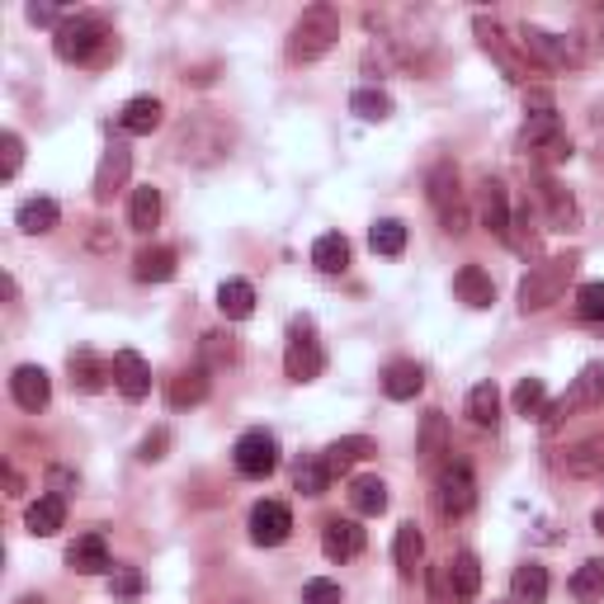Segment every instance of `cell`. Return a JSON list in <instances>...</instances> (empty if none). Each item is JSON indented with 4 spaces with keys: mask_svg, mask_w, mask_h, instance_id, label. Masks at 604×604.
<instances>
[{
    "mask_svg": "<svg viewBox=\"0 0 604 604\" xmlns=\"http://www.w3.org/2000/svg\"><path fill=\"white\" fill-rule=\"evenodd\" d=\"M529 105H534V113H529L524 128H520V147H524V156H534V161H543V166L567 161V156H571V137H567L563 119H557L553 99L543 95V90H534V95H529Z\"/></svg>",
    "mask_w": 604,
    "mask_h": 604,
    "instance_id": "obj_1",
    "label": "cell"
},
{
    "mask_svg": "<svg viewBox=\"0 0 604 604\" xmlns=\"http://www.w3.org/2000/svg\"><path fill=\"white\" fill-rule=\"evenodd\" d=\"M232 156V128L213 113H194L176 133V161L180 166H218Z\"/></svg>",
    "mask_w": 604,
    "mask_h": 604,
    "instance_id": "obj_2",
    "label": "cell"
},
{
    "mask_svg": "<svg viewBox=\"0 0 604 604\" xmlns=\"http://www.w3.org/2000/svg\"><path fill=\"white\" fill-rule=\"evenodd\" d=\"M336 38H340V10L336 5H307L289 28V62L293 67L322 62V57L336 48Z\"/></svg>",
    "mask_w": 604,
    "mask_h": 604,
    "instance_id": "obj_3",
    "label": "cell"
},
{
    "mask_svg": "<svg viewBox=\"0 0 604 604\" xmlns=\"http://www.w3.org/2000/svg\"><path fill=\"white\" fill-rule=\"evenodd\" d=\"M577 265H581V255H548V261H539L520 279V312L529 316V312L553 307V302L567 293V283H571V275H577Z\"/></svg>",
    "mask_w": 604,
    "mask_h": 604,
    "instance_id": "obj_4",
    "label": "cell"
},
{
    "mask_svg": "<svg viewBox=\"0 0 604 604\" xmlns=\"http://www.w3.org/2000/svg\"><path fill=\"white\" fill-rule=\"evenodd\" d=\"M425 198H430V208L439 213V227L449 237H463L472 218H468V194H463V180H458V170L449 161H439L435 170H430V180H425Z\"/></svg>",
    "mask_w": 604,
    "mask_h": 604,
    "instance_id": "obj_5",
    "label": "cell"
},
{
    "mask_svg": "<svg viewBox=\"0 0 604 604\" xmlns=\"http://www.w3.org/2000/svg\"><path fill=\"white\" fill-rule=\"evenodd\" d=\"M604 401V369L600 364H585L577 378H571V387L557 401H548V411H543V430H563L571 415H581V411H595Z\"/></svg>",
    "mask_w": 604,
    "mask_h": 604,
    "instance_id": "obj_6",
    "label": "cell"
},
{
    "mask_svg": "<svg viewBox=\"0 0 604 604\" xmlns=\"http://www.w3.org/2000/svg\"><path fill=\"white\" fill-rule=\"evenodd\" d=\"M109 48V28L95 14H67V24L52 34V52L62 62H95Z\"/></svg>",
    "mask_w": 604,
    "mask_h": 604,
    "instance_id": "obj_7",
    "label": "cell"
},
{
    "mask_svg": "<svg viewBox=\"0 0 604 604\" xmlns=\"http://www.w3.org/2000/svg\"><path fill=\"white\" fill-rule=\"evenodd\" d=\"M520 48L539 67H585V57H591L577 34H553L543 24H520Z\"/></svg>",
    "mask_w": 604,
    "mask_h": 604,
    "instance_id": "obj_8",
    "label": "cell"
},
{
    "mask_svg": "<svg viewBox=\"0 0 604 604\" xmlns=\"http://www.w3.org/2000/svg\"><path fill=\"white\" fill-rule=\"evenodd\" d=\"M435 506L444 520H463V515L478 506V478H472V468L468 463H444L435 472Z\"/></svg>",
    "mask_w": 604,
    "mask_h": 604,
    "instance_id": "obj_9",
    "label": "cell"
},
{
    "mask_svg": "<svg viewBox=\"0 0 604 604\" xmlns=\"http://www.w3.org/2000/svg\"><path fill=\"white\" fill-rule=\"evenodd\" d=\"M326 369V350L322 340H316V326L302 316V322H293L289 330V350H283V373H289L293 383H316Z\"/></svg>",
    "mask_w": 604,
    "mask_h": 604,
    "instance_id": "obj_10",
    "label": "cell"
},
{
    "mask_svg": "<svg viewBox=\"0 0 604 604\" xmlns=\"http://www.w3.org/2000/svg\"><path fill=\"white\" fill-rule=\"evenodd\" d=\"M472 34H478L482 52H492V57H496V67L506 71V76H510L515 85H529L534 67H529L524 57L510 48V38H506V28H500V20H492V14H478V20H472Z\"/></svg>",
    "mask_w": 604,
    "mask_h": 604,
    "instance_id": "obj_11",
    "label": "cell"
},
{
    "mask_svg": "<svg viewBox=\"0 0 604 604\" xmlns=\"http://www.w3.org/2000/svg\"><path fill=\"white\" fill-rule=\"evenodd\" d=\"M232 463L241 478H255V482L269 478V472L279 468V439L269 435V430H246L232 449Z\"/></svg>",
    "mask_w": 604,
    "mask_h": 604,
    "instance_id": "obj_12",
    "label": "cell"
},
{
    "mask_svg": "<svg viewBox=\"0 0 604 604\" xmlns=\"http://www.w3.org/2000/svg\"><path fill=\"white\" fill-rule=\"evenodd\" d=\"M289 534H293V510L283 506V500H261V506L251 510V543L279 548Z\"/></svg>",
    "mask_w": 604,
    "mask_h": 604,
    "instance_id": "obj_13",
    "label": "cell"
},
{
    "mask_svg": "<svg viewBox=\"0 0 604 604\" xmlns=\"http://www.w3.org/2000/svg\"><path fill=\"white\" fill-rule=\"evenodd\" d=\"M128 170H133V152H128L123 142L105 147V156H99V170H95V204H109V198L123 190Z\"/></svg>",
    "mask_w": 604,
    "mask_h": 604,
    "instance_id": "obj_14",
    "label": "cell"
},
{
    "mask_svg": "<svg viewBox=\"0 0 604 604\" xmlns=\"http://www.w3.org/2000/svg\"><path fill=\"white\" fill-rule=\"evenodd\" d=\"M10 397L20 401L24 411H43L52 401V378H48V369H38V364H20L10 373Z\"/></svg>",
    "mask_w": 604,
    "mask_h": 604,
    "instance_id": "obj_15",
    "label": "cell"
},
{
    "mask_svg": "<svg viewBox=\"0 0 604 604\" xmlns=\"http://www.w3.org/2000/svg\"><path fill=\"white\" fill-rule=\"evenodd\" d=\"M415 458H421V468H444V458H449V421H444V411H425L421 415V435H415Z\"/></svg>",
    "mask_w": 604,
    "mask_h": 604,
    "instance_id": "obj_16",
    "label": "cell"
},
{
    "mask_svg": "<svg viewBox=\"0 0 604 604\" xmlns=\"http://www.w3.org/2000/svg\"><path fill=\"white\" fill-rule=\"evenodd\" d=\"M539 198H543V213H548L553 232H577V227H581V208H577V198H571L567 184L543 180L539 184Z\"/></svg>",
    "mask_w": 604,
    "mask_h": 604,
    "instance_id": "obj_17",
    "label": "cell"
},
{
    "mask_svg": "<svg viewBox=\"0 0 604 604\" xmlns=\"http://www.w3.org/2000/svg\"><path fill=\"white\" fill-rule=\"evenodd\" d=\"M161 119H166V105L156 95H133L119 109V128L128 137H152L156 128H161Z\"/></svg>",
    "mask_w": 604,
    "mask_h": 604,
    "instance_id": "obj_18",
    "label": "cell"
},
{
    "mask_svg": "<svg viewBox=\"0 0 604 604\" xmlns=\"http://www.w3.org/2000/svg\"><path fill=\"white\" fill-rule=\"evenodd\" d=\"M113 383H119V392L128 401H142L152 392V369H147V359H142L137 350H119L113 354Z\"/></svg>",
    "mask_w": 604,
    "mask_h": 604,
    "instance_id": "obj_19",
    "label": "cell"
},
{
    "mask_svg": "<svg viewBox=\"0 0 604 604\" xmlns=\"http://www.w3.org/2000/svg\"><path fill=\"white\" fill-rule=\"evenodd\" d=\"M563 472L577 482H595L604 478V435H591L581 444H571V449L563 454Z\"/></svg>",
    "mask_w": 604,
    "mask_h": 604,
    "instance_id": "obj_20",
    "label": "cell"
},
{
    "mask_svg": "<svg viewBox=\"0 0 604 604\" xmlns=\"http://www.w3.org/2000/svg\"><path fill=\"white\" fill-rule=\"evenodd\" d=\"M478 213H482V227L492 237H500V241L510 237V218H515V213H510V194H506V184H500V180H486L482 184Z\"/></svg>",
    "mask_w": 604,
    "mask_h": 604,
    "instance_id": "obj_21",
    "label": "cell"
},
{
    "mask_svg": "<svg viewBox=\"0 0 604 604\" xmlns=\"http://www.w3.org/2000/svg\"><path fill=\"white\" fill-rule=\"evenodd\" d=\"M67 567L81 571V577H105V571L113 567V563H109V543H105V534H81V539L67 548Z\"/></svg>",
    "mask_w": 604,
    "mask_h": 604,
    "instance_id": "obj_22",
    "label": "cell"
},
{
    "mask_svg": "<svg viewBox=\"0 0 604 604\" xmlns=\"http://www.w3.org/2000/svg\"><path fill=\"white\" fill-rule=\"evenodd\" d=\"M322 553L330 557V563H350V557L364 553V529H359L354 520H326Z\"/></svg>",
    "mask_w": 604,
    "mask_h": 604,
    "instance_id": "obj_23",
    "label": "cell"
},
{
    "mask_svg": "<svg viewBox=\"0 0 604 604\" xmlns=\"http://www.w3.org/2000/svg\"><path fill=\"white\" fill-rule=\"evenodd\" d=\"M67 369H71V387H76V392H105L113 378V364H105V359L90 350H71Z\"/></svg>",
    "mask_w": 604,
    "mask_h": 604,
    "instance_id": "obj_24",
    "label": "cell"
},
{
    "mask_svg": "<svg viewBox=\"0 0 604 604\" xmlns=\"http://www.w3.org/2000/svg\"><path fill=\"white\" fill-rule=\"evenodd\" d=\"M208 369L204 364H194V369H180L176 378L166 383V401L176 411H184V407H198V401H208Z\"/></svg>",
    "mask_w": 604,
    "mask_h": 604,
    "instance_id": "obj_25",
    "label": "cell"
},
{
    "mask_svg": "<svg viewBox=\"0 0 604 604\" xmlns=\"http://www.w3.org/2000/svg\"><path fill=\"white\" fill-rule=\"evenodd\" d=\"M62 524H67V496H38L34 506L24 510V529L34 539H52Z\"/></svg>",
    "mask_w": 604,
    "mask_h": 604,
    "instance_id": "obj_26",
    "label": "cell"
},
{
    "mask_svg": "<svg viewBox=\"0 0 604 604\" xmlns=\"http://www.w3.org/2000/svg\"><path fill=\"white\" fill-rule=\"evenodd\" d=\"M454 293H458V302H468V307H492L496 302V283H492V275H486L482 265H463L454 275Z\"/></svg>",
    "mask_w": 604,
    "mask_h": 604,
    "instance_id": "obj_27",
    "label": "cell"
},
{
    "mask_svg": "<svg viewBox=\"0 0 604 604\" xmlns=\"http://www.w3.org/2000/svg\"><path fill=\"white\" fill-rule=\"evenodd\" d=\"M57 222H62L57 198H28V204H20V213H14V227H20L24 237H48Z\"/></svg>",
    "mask_w": 604,
    "mask_h": 604,
    "instance_id": "obj_28",
    "label": "cell"
},
{
    "mask_svg": "<svg viewBox=\"0 0 604 604\" xmlns=\"http://www.w3.org/2000/svg\"><path fill=\"white\" fill-rule=\"evenodd\" d=\"M369 454H378V444H373L369 435H345V439H336V444H326V468H330V478L336 472H350L354 463H364Z\"/></svg>",
    "mask_w": 604,
    "mask_h": 604,
    "instance_id": "obj_29",
    "label": "cell"
},
{
    "mask_svg": "<svg viewBox=\"0 0 604 604\" xmlns=\"http://www.w3.org/2000/svg\"><path fill=\"white\" fill-rule=\"evenodd\" d=\"M425 387V369L415 364V359H397V364H387L383 373V392L392 401H411L415 392Z\"/></svg>",
    "mask_w": 604,
    "mask_h": 604,
    "instance_id": "obj_30",
    "label": "cell"
},
{
    "mask_svg": "<svg viewBox=\"0 0 604 604\" xmlns=\"http://www.w3.org/2000/svg\"><path fill=\"white\" fill-rule=\"evenodd\" d=\"M176 251L170 246H147V251H137V261H133V279L137 283H170L176 279Z\"/></svg>",
    "mask_w": 604,
    "mask_h": 604,
    "instance_id": "obj_31",
    "label": "cell"
},
{
    "mask_svg": "<svg viewBox=\"0 0 604 604\" xmlns=\"http://www.w3.org/2000/svg\"><path fill=\"white\" fill-rule=\"evenodd\" d=\"M421 557H425V534L415 529L411 520L407 524H397V539H392V563H397V571L401 577H415V567H421Z\"/></svg>",
    "mask_w": 604,
    "mask_h": 604,
    "instance_id": "obj_32",
    "label": "cell"
},
{
    "mask_svg": "<svg viewBox=\"0 0 604 604\" xmlns=\"http://www.w3.org/2000/svg\"><path fill=\"white\" fill-rule=\"evenodd\" d=\"M312 265L322 269V275H345V269H350V241L340 232H322L312 241Z\"/></svg>",
    "mask_w": 604,
    "mask_h": 604,
    "instance_id": "obj_33",
    "label": "cell"
},
{
    "mask_svg": "<svg viewBox=\"0 0 604 604\" xmlns=\"http://www.w3.org/2000/svg\"><path fill=\"white\" fill-rule=\"evenodd\" d=\"M510 595H515V604H548V571H543L539 563L515 567Z\"/></svg>",
    "mask_w": 604,
    "mask_h": 604,
    "instance_id": "obj_34",
    "label": "cell"
},
{
    "mask_svg": "<svg viewBox=\"0 0 604 604\" xmlns=\"http://www.w3.org/2000/svg\"><path fill=\"white\" fill-rule=\"evenodd\" d=\"M156 222H161V190L156 184H137L133 204H128V227L133 232H152Z\"/></svg>",
    "mask_w": 604,
    "mask_h": 604,
    "instance_id": "obj_35",
    "label": "cell"
},
{
    "mask_svg": "<svg viewBox=\"0 0 604 604\" xmlns=\"http://www.w3.org/2000/svg\"><path fill=\"white\" fill-rule=\"evenodd\" d=\"M449 581H454V595H458V604H468V600H478V591H482V563L472 553H458V557H449Z\"/></svg>",
    "mask_w": 604,
    "mask_h": 604,
    "instance_id": "obj_36",
    "label": "cell"
},
{
    "mask_svg": "<svg viewBox=\"0 0 604 604\" xmlns=\"http://www.w3.org/2000/svg\"><path fill=\"white\" fill-rule=\"evenodd\" d=\"M468 421L482 425V430H492L500 421V387L496 383H478L468 392Z\"/></svg>",
    "mask_w": 604,
    "mask_h": 604,
    "instance_id": "obj_37",
    "label": "cell"
},
{
    "mask_svg": "<svg viewBox=\"0 0 604 604\" xmlns=\"http://www.w3.org/2000/svg\"><path fill=\"white\" fill-rule=\"evenodd\" d=\"M218 307H222L227 322H246V316L255 312V289L246 279H227L218 289Z\"/></svg>",
    "mask_w": 604,
    "mask_h": 604,
    "instance_id": "obj_38",
    "label": "cell"
},
{
    "mask_svg": "<svg viewBox=\"0 0 604 604\" xmlns=\"http://www.w3.org/2000/svg\"><path fill=\"white\" fill-rule=\"evenodd\" d=\"M350 113H359L364 123H383L387 113H392V95L378 90V85H359L350 95Z\"/></svg>",
    "mask_w": 604,
    "mask_h": 604,
    "instance_id": "obj_39",
    "label": "cell"
},
{
    "mask_svg": "<svg viewBox=\"0 0 604 604\" xmlns=\"http://www.w3.org/2000/svg\"><path fill=\"white\" fill-rule=\"evenodd\" d=\"M350 506L359 515H383L387 510V482L383 478H354L350 482Z\"/></svg>",
    "mask_w": 604,
    "mask_h": 604,
    "instance_id": "obj_40",
    "label": "cell"
},
{
    "mask_svg": "<svg viewBox=\"0 0 604 604\" xmlns=\"http://www.w3.org/2000/svg\"><path fill=\"white\" fill-rule=\"evenodd\" d=\"M369 246H373V255H401L407 251V222H397V218H378L373 222V232H369Z\"/></svg>",
    "mask_w": 604,
    "mask_h": 604,
    "instance_id": "obj_41",
    "label": "cell"
},
{
    "mask_svg": "<svg viewBox=\"0 0 604 604\" xmlns=\"http://www.w3.org/2000/svg\"><path fill=\"white\" fill-rule=\"evenodd\" d=\"M293 486L302 496H326V486H330V468H326V458L316 454V458H302V463L293 468Z\"/></svg>",
    "mask_w": 604,
    "mask_h": 604,
    "instance_id": "obj_42",
    "label": "cell"
},
{
    "mask_svg": "<svg viewBox=\"0 0 604 604\" xmlns=\"http://www.w3.org/2000/svg\"><path fill=\"white\" fill-rule=\"evenodd\" d=\"M515 411L520 415H539L543 421V411H548V387H543V378H520V387H515Z\"/></svg>",
    "mask_w": 604,
    "mask_h": 604,
    "instance_id": "obj_43",
    "label": "cell"
},
{
    "mask_svg": "<svg viewBox=\"0 0 604 604\" xmlns=\"http://www.w3.org/2000/svg\"><path fill=\"white\" fill-rule=\"evenodd\" d=\"M198 354H204V369L237 364V340H232V336H222V330H208L204 345H198Z\"/></svg>",
    "mask_w": 604,
    "mask_h": 604,
    "instance_id": "obj_44",
    "label": "cell"
},
{
    "mask_svg": "<svg viewBox=\"0 0 604 604\" xmlns=\"http://www.w3.org/2000/svg\"><path fill=\"white\" fill-rule=\"evenodd\" d=\"M571 591H577L581 600L604 595V557H591V563L577 567V577H571Z\"/></svg>",
    "mask_w": 604,
    "mask_h": 604,
    "instance_id": "obj_45",
    "label": "cell"
},
{
    "mask_svg": "<svg viewBox=\"0 0 604 604\" xmlns=\"http://www.w3.org/2000/svg\"><path fill=\"white\" fill-rule=\"evenodd\" d=\"M529 227H534V218H529V208H520V213H515V218H510V246L515 251H520V255H539V232H529Z\"/></svg>",
    "mask_w": 604,
    "mask_h": 604,
    "instance_id": "obj_46",
    "label": "cell"
},
{
    "mask_svg": "<svg viewBox=\"0 0 604 604\" xmlns=\"http://www.w3.org/2000/svg\"><path fill=\"white\" fill-rule=\"evenodd\" d=\"M577 316L581 322H604V283H581V293H577Z\"/></svg>",
    "mask_w": 604,
    "mask_h": 604,
    "instance_id": "obj_47",
    "label": "cell"
},
{
    "mask_svg": "<svg viewBox=\"0 0 604 604\" xmlns=\"http://www.w3.org/2000/svg\"><path fill=\"white\" fill-rule=\"evenodd\" d=\"M20 161H24V142H20V133H5V137H0V180H14V176H20Z\"/></svg>",
    "mask_w": 604,
    "mask_h": 604,
    "instance_id": "obj_48",
    "label": "cell"
},
{
    "mask_svg": "<svg viewBox=\"0 0 604 604\" xmlns=\"http://www.w3.org/2000/svg\"><path fill=\"white\" fill-rule=\"evenodd\" d=\"M302 604H345V591L336 581H326V577H316L302 585Z\"/></svg>",
    "mask_w": 604,
    "mask_h": 604,
    "instance_id": "obj_49",
    "label": "cell"
},
{
    "mask_svg": "<svg viewBox=\"0 0 604 604\" xmlns=\"http://www.w3.org/2000/svg\"><path fill=\"white\" fill-rule=\"evenodd\" d=\"M430 604H458L454 595V581H449V563H439V567H430Z\"/></svg>",
    "mask_w": 604,
    "mask_h": 604,
    "instance_id": "obj_50",
    "label": "cell"
},
{
    "mask_svg": "<svg viewBox=\"0 0 604 604\" xmlns=\"http://www.w3.org/2000/svg\"><path fill=\"white\" fill-rule=\"evenodd\" d=\"M166 444H170V435H166V430H156V435L142 439L137 458H142V463H156V458H166Z\"/></svg>",
    "mask_w": 604,
    "mask_h": 604,
    "instance_id": "obj_51",
    "label": "cell"
},
{
    "mask_svg": "<svg viewBox=\"0 0 604 604\" xmlns=\"http://www.w3.org/2000/svg\"><path fill=\"white\" fill-rule=\"evenodd\" d=\"M28 24H43V28H52V34H57L67 20H62V10H57V5H28Z\"/></svg>",
    "mask_w": 604,
    "mask_h": 604,
    "instance_id": "obj_52",
    "label": "cell"
},
{
    "mask_svg": "<svg viewBox=\"0 0 604 604\" xmlns=\"http://www.w3.org/2000/svg\"><path fill=\"white\" fill-rule=\"evenodd\" d=\"M137 591H142V577L133 567H123L119 577H113V595H137Z\"/></svg>",
    "mask_w": 604,
    "mask_h": 604,
    "instance_id": "obj_53",
    "label": "cell"
},
{
    "mask_svg": "<svg viewBox=\"0 0 604 604\" xmlns=\"http://www.w3.org/2000/svg\"><path fill=\"white\" fill-rule=\"evenodd\" d=\"M591 524H595V534H600V539H604V506H600V510H595V520H591Z\"/></svg>",
    "mask_w": 604,
    "mask_h": 604,
    "instance_id": "obj_54",
    "label": "cell"
},
{
    "mask_svg": "<svg viewBox=\"0 0 604 604\" xmlns=\"http://www.w3.org/2000/svg\"><path fill=\"white\" fill-rule=\"evenodd\" d=\"M14 604H48V600H43V595H24V600H14Z\"/></svg>",
    "mask_w": 604,
    "mask_h": 604,
    "instance_id": "obj_55",
    "label": "cell"
},
{
    "mask_svg": "<svg viewBox=\"0 0 604 604\" xmlns=\"http://www.w3.org/2000/svg\"><path fill=\"white\" fill-rule=\"evenodd\" d=\"M227 604H251V600H227Z\"/></svg>",
    "mask_w": 604,
    "mask_h": 604,
    "instance_id": "obj_56",
    "label": "cell"
},
{
    "mask_svg": "<svg viewBox=\"0 0 604 604\" xmlns=\"http://www.w3.org/2000/svg\"><path fill=\"white\" fill-rule=\"evenodd\" d=\"M492 604H506V600H492ZM510 604H515V600H510Z\"/></svg>",
    "mask_w": 604,
    "mask_h": 604,
    "instance_id": "obj_57",
    "label": "cell"
}]
</instances>
